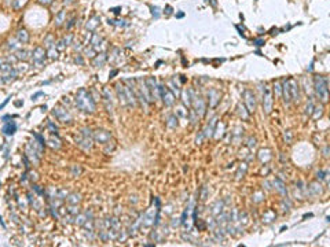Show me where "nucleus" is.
Wrapping results in <instances>:
<instances>
[{
    "label": "nucleus",
    "instance_id": "nucleus-12",
    "mask_svg": "<svg viewBox=\"0 0 330 247\" xmlns=\"http://www.w3.org/2000/svg\"><path fill=\"white\" fill-rule=\"evenodd\" d=\"M51 1H53V0H40V3H42V4H50Z\"/></svg>",
    "mask_w": 330,
    "mask_h": 247
},
{
    "label": "nucleus",
    "instance_id": "nucleus-15",
    "mask_svg": "<svg viewBox=\"0 0 330 247\" xmlns=\"http://www.w3.org/2000/svg\"><path fill=\"white\" fill-rule=\"evenodd\" d=\"M171 10H172L171 7H167V14H169V12H171Z\"/></svg>",
    "mask_w": 330,
    "mask_h": 247
},
{
    "label": "nucleus",
    "instance_id": "nucleus-13",
    "mask_svg": "<svg viewBox=\"0 0 330 247\" xmlns=\"http://www.w3.org/2000/svg\"><path fill=\"white\" fill-rule=\"evenodd\" d=\"M8 99H10V98H8ZM8 99H6V102H4V103H3V105L0 106V109H3V107H4V106L7 105V102H8Z\"/></svg>",
    "mask_w": 330,
    "mask_h": 247
},
{
    "label": "nucleus",
    "instance_id": "nucleus-5",
    "mask_svg": "<svg viewBox=\"0 0 330 247\" xmlns=\"http://www.w3.org/2000/svg\"><path fill=\"white\" fill-rule=\"evenodd\" d=\"M271 103H273V100H271V91L266 89V95H264V99H263V105H264V110H266V113H270L271 111Z\"/></svg>",
    "mask_w": 330,
    "mask_h": 247
},
{
    "label": "nucleus",
    "instance_id": "nucleus-11",
    "mask_svg": "<svg viewBox=\"0 0 330 247\" xmlns=\"http://www.w3.org/2000/svg\"><path fill=\"white\" fill-rule=\"evenodd\" d=\"M253 44H255V45H257V47H260V45H263V44H264V40H262V39H257V40H255V41H253Z\"/></svg>",
    "mask_w": 330,
    "mask_h": 247
},
{
    "label": "nucleus",
    "instance_id": "nucleus-6",
    "mask_svg": "<svg viewBox=\"0 0 330 247\" xmlns=\"http://www.w3.org/2000/svg\"><path fill=\"white\" fill-rule=\"evenodd\" d=\"M288 85H289V91L292 92V95H290V99L297 100V99H299V89H297V84L294 83L293 80H290V81H288Z\"/></svg>",
    "mask_w": 330,
    "mask_h": 247
},
{
    "label": "nucleus",
    "instance_id": "nucleus-7",
    "mask_svg": "<svg viewBox=\"0 0 330 247\" xmlns=\"http://www.w3.org/2000/svg\"><path fill=\"white\" fill-rule=\"evenodd\" d=\"M17 129V125L14 124V122H8L7 125L3 128V132H4L6 135H14V132H15Z\"/></svg>",
    "mask_w": 330,
    "mask_h": 247
},
{
    "label": "nucleus",
    "instance_id": "nucleus-1",
    "mask_svg": "<svg viewBox=\"0 0 330 247\" xmlns=\"http://www.w3.org/2000/svg\"><path fill=\"white\" fill-rule=\"evenodd\" d=\"M77 106L84 111H94L95 105L85 89H81L79 92V95H77Z\"/></svg>",
    "mask_w": 330,
    "mask_h": 247
},
{
    "label": "nucleus",
    "instance_id": "nucleus-8",
    "mask_svg": "<svg viewBox=\"0 0 330 247\" xmlns=\"http://www.w3.org/2000/svg\"><path fill=\"white\" fill-rule=\"evenodd\" d=\"M283 95H285V100H286V102H290V92H289L288 83L283 84Z\"/></svg>",
    "mask_w": 330,
    "mask_h": 247
},
{
    "label": "nucleus",
    "instance_id": "nucleus-10",
    "mask_svg": "<svg viewBox=\"0 0 330 247\" xmlns=\"http://www.w3.org/2000/svg\"><path fill=\"white\" fill-rule=\"evenodd\" d=\"M43 55H44V51H43L42 48H36L35 50V58L36 59H40Z\"/></svg>",
    "mask_w": 330,
    "mask_h": 247
},
{
    "label": "nucleus",
    "instance_id": "nucleus-3",
    "mask_svg": "<svg viewBox=\"0 0 330 247\" xmlns=\"http://www.w3.org/2000/svg\"><path fill=\"white\" fill-rule=\"evenodd\" d=\"M244 98H245V103L248 106V110L250 111H255L256 110V100H255V95L252 94L250 91H245L244 92Z\"/></svg>",
    "mask_w": 330,
    "mask_h": 247
},
{
    "label": "nucleus",
    "instance_id": "nucleus-4",
    "mask_svg": "<svg viewBox=\"0 0 330 247\" xmlns=\"http://www.w3.org/2000/svg\"><path fill=\"white\" fill-rule=\"evenodd\" d=\"M160 92H161V95H163V99L164 102H165V105L168 106H171L173 103V95L172 92L169 89H167V88H164V87H160Z\"/></svg>",
    "mask_w": 330,
    "mask_h": 247
},
{
    "label": "nucleus",
    "instance_id": "nucleus-9",
    "mask_svg": "<svg viewBox=\"0 0 330 247\" xmlns=\"http://www.w3.org/2000/svg\"><path fill=\"white\" fill-rule=\"evenodd\" d=\"M18 36H19V40H22L24 43L28 41V34H26V32H25V30H19Z\"/></svg>",
    "mask_w": 330,
    "mask_h": 247
},
{
    "label": "nucleus",
    "instance_id": "nucleus-14",
    "mask_svg": "<svg viewBox=\"0 0 330 247\" xmlns=\"http://www.w3.org/2000/svg\"><path fill=\"white\" fill-rule=\"evenodd\" d=\"M40 95H43V92H37V94L35 95V96H33V99H36L37 96H40Z\"/></svg>",
    "mask_w": 330,
    "mask_h": 247
},
{
    "label": "nucleus",
    "instance_id": "nucleus-2",
    "mask_svg": "<svg viewBox=\"0 0 330 247\" xmlns=\"http://www.w3.org/2000/svg\"><path fill=\"white\" fill-rule=\"evenodd\" d=\"M315 88H316V94L319 96V99L322 102L327 100V80L323 77H315Z\"/></svg>",
    "mask_w": 330,
    "mask_h": 247
}]
</instances>
